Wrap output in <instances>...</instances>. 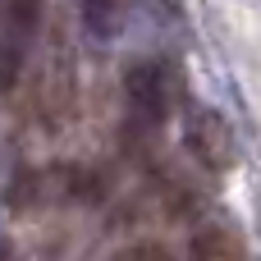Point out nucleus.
<instances>
[{"instance_id": "4", "label": "nucleus", "mask_w": 261, "mask_h": 261, "mask_svg": "<svg viewBox=\"0 0 261 261\" xmlns=\"http://www.w3.org/2000/svg\"><path fill=\"white\" fill-rule=\"evenodd\" d=\"M18 78H23V41L5 37L0 41V92H14Z\"/></svg>"}, {"instance_id": "2", "label": "nucleus", "mask_w": 261, "mask_h": 261, "mask_svg": "<svg viewBox=\"0 0 261 261\" xmlns=\"http://www.w3.org/2000/svg\"><path fill=\"white\" fill-rule=\"evenodd\" d=\"M188 151L206 170H229L234 165V133L216 110H193L188 115Z\"/></svg>"}, {"instance_id": "6", "label": "nucleus", "mask_w": 261, "mask_h": 261, "mask_svg": "<svg viewBox=\"0 0 261 261\" xmlns=\"http://www.w3.org/2000/svg\"><path fill=\"white\" fill-rule=\"evenodd\" d=\"M5 257H9V248H5V239H0V261H5Z\"/></svg>"}, {"instance_id": "5", "label": "nucleus", "mask_w": 261, "mask_h": 261, "mask_svg": "<svg viewBox=\"0 0 261 261\" xmlns=\"http://www.w3.org/2000/svg\"><path fill=\"white\" fill-rule=\"evenodd\" d=\"M37 14H41L37 0H9V37L28 41V37L37 32Z\"/></svg>"}, {"instance_id": "3", "label": "nucleus", "mask_w": 261, "mask_h": 261, "mask_svg": "<svg viewBox=\"0 0 261 261\" xmlns=\"http://www.w3.org/2000/svg\"><path fill=\"white\" fill-rule=\"evenodd\" d=\"M115 23H119V9H115V0H83V28L92 32V37H115Z\"/></svg>"}, {"instance_id": "1", "label": "nucleus", "mask_w": 261, "mask_h": 261, "mask_svg": "<svg viewBox=\"0 0 261 261\" xmlns=\"http://www.w3.org/2000/svg\"><path fill=\"white\" fill-rule=\"evenodd\" d=\"M124 96H128V110L142 124H165V115H170V73H165V64L138 60L124 73Z\"/></svg>"}]
</instances>
